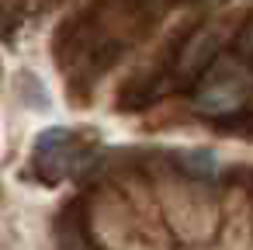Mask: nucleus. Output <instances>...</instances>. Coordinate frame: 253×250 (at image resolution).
Here are the masks:
<instances>
[{"label": "nucleus", "mask_w": 253, "mask_h": 250, "mask_svg": "<svg viewBox=\"0 0 253 250\" xmlns=\"http://www.w3.org/2000/svg\"><path fill=\"white\" fill-rule=\"evenodd\" d=\"M84 160H87V150L77 139V132L59 125V129H45L39 136L32 167L42 181H63V177H73L84 167Z\"/></svg>", "instance_id": "1"}, {"label": "nucleus", "mask_w": 253, "mask_h": 250, "mask_svg": "<svg viewBox=\"0 0 253 250\" xmlns=\"http://www.w3.org/2000/svg\"><path fill=\"white\" fill-rule=\"evenodd\" d=\"M180 163H184L191 174H198V177H211V174H215V156H211V150H184V153H180Z\"/></svg>", "instance_id": "3"}, {"label": "nucleus", "mask_w": 253, "mask_h": 250, "mask_svg": "<svg viewBox=\"0 0 253 250\" xmlns=\"http://www.w3.org/2000/svg\"><path fill=\"white\" fill-rule=\"evenodd\" d=\"M246 73L236 66V63H229L225 70H218V73H211L208 80H205V87L198 91V108L201 111H208V115H218V111H229V108H236L239 101H243V94H246Z\"/></svg>", "instance_id": "2"}]
</instances>
